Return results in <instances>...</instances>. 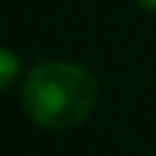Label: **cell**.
<instances>
[{
	"mask_svg": "<svg viewBox=\"0 0 156 156\" xmlns=\"http://www.w3.org/2000/svg\"><path fill=\"white\" fill-rule=\"evenodd\" d=\"M25 110L36 126L60 132L82 123L96 104V80L77 63L47 60L25 80Z\"/></svg>",
	"mask_w": 156,
	"mask_h": 156,
	"instance_id": "cell-1",
	"label": "cell"
},
{
	"mask_svg": "<svg viewBox=\"0 0 156 156\" xmlns=\"http://www.w3.org/2000/svg\"><path fill=\"white\" fill-rule=\"evenodd\" d=\"M0 85L8 90L11 85H14V77H16V69H19V60H16V55L11 52V49H3L0 52Z\"/></svg>",
	"mask_w": 156,
	"mask_h": 156,
	"instance_id": "cell-2",
	"label": "cell"
},
{
	"mask_svg": "<svg viewBox=\"0 0 156 156\" xmlns=\"http://www.w3.org/2000/svg\"><path fill=\"white\" fill-rule=\"evenodd\" d=\"M143 8H148V11H156V0H137Z\"/></svg>",
	"mask_w": 156,
	"mask_h": 156,
	"instance_id": "cell-3",
	"label": "cell"
}]
</instances>
